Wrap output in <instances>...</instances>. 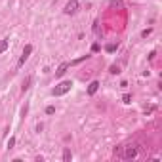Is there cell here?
<instances>
[{"mask_svg": "<svg viewBox=\"0 0 162 162\" xmlns=\"http://www.w3.org/2000/svg\"><path fill=\"white\" fill-rule=\"evenodd\" d=\"M154 55H156V52H154V50H153V52H151V54H149V59H151V61H153V59H154Z\"/></svg>", "mask_w": 162, "mask_h": 162, "instance_id": "obj_20", "label": "cell"}, {"mask_svg": "<svg viewBox=\"0 0 162 162\" xmlns=\"http://www.w3.org/2000/svg\"><path fill=\"white\" fill-rule=\"evenodd\" d=\"M8 46H10V40H8V38L0 40V54H4V52L8 50Z\"/></svg>", "mask_w": 162, "mask_h": 162, "instance_id": "obj_10", "label": "cell"}, {"mask_svg": "<svg viewBox=\"0 0 162 162\" xmlns=\"http://www.w3.org/2000/svg\"><path fill=\"white\" fill-rule=\"evenodd\" d=\"M63 160H65V162H71V160H73V153H71V149H69V147L63 149Z\"/></svg>", "mask_w": 162, "mask_h": 162, "instance_id": "obj_7", "label": "cell"}, {"mask_svg": "<svg viewBox=\"0 0 162 162\" xmlns=\"http://www.w3.org/2000/svg\"><path fill=\"white\" fill-rule=\"evenodd\" d=\"M154 109H156V107H154V105H151V107H147V109H145V114H151V112H153V111H154Z\"/></svg>", "mask_w": 162, "mask_h": 162, "instance_id": "obj_18", "label": "cell"}, {"mask_svg": "<svg viewBox=\"0 0 162 162\" xmlns=\"http://www.w3.org/2000/svg\"><path fill=\"white\" fill-rule=\"evenodd\" d=\"M31 82H33V78H31V76H27L25 80H23V86H21V91H23V94H25V91L31 88Z\"/></svg>", "mask_w": 162, "mask_h": 162, "instance_id": "obj_8", "label": "cell"}, {"mask_svg": "<svg viewBox=\"0 0 162 162\" xmlns=\"http://www.w3.org/2000/svg\"><path fill=\"white\" fill-rule=\"evenodd\" d=\"M76 12H78V0H69V4L65 6L63 13L65 15H75Z\"/></svg>", "mask_w": 162, "mask_h": 162, "instance_id": "obj_4", "label": "cell"}, {"mask_svg": "<svg viewBox=\"0 0 162 162\" xmlns=\"http://www.w3.org/2000/svg\"><path fill=\"white\" fill-rule=\"evenodd\" d=\"M69 67H71V63H67V61H65V63H61V65L55 69V76H57V78H59V76H63V75L67 73V69H69Z\"/></svg>", "mask_w": 162, "mask_h": 162, "instance_id": "obj_5", "label": "cell"}, {"mask_svg": "<svg viewBox=\"0 0 162 162\" xmlns=\"http://www.w3.org/2000/svg\"><path fill=\"white\" fill-rule=\"evenodd\" d=\"M97 90H99V82H97V80H91L90 86H88V96H94Z\"/></svg>", "mask_w": 162, "mask_h": 162, "instance_id": "obj_6", "label": "cell"}, {"mask_svg": "<svg viewBox=\"0 0 162 162\" xmlns=\"http://www.w3.org/2000/svg\"><path fill=\"white\" fill-rule=\"evenodd\" d=\"M151 33H153V29H145V31H141V38H147Z\"/></svg>", "mask_w": 162, "mask_h": 162, "instance_id": "obj_16", "label": "cell"}, {"mask_svg": "<svg viewBox=\"0 0 162 162\" xmlns=\"http://www.w3.org/2000/svg\"><path fill=\"white\" fill-rule=\"evenodd\" d=\"M111 8H122L124 6V2H122V0H111V4H109Z\"/></svg>", "mask_w": 162, "mask_h": 162, "instance_id": "obj_11", "label": "cell"}, {"mask_svg": "<svg viewBox=\"0 0 162 162\" xmlns=\"http://www.w3.org/2000/svg\"><path fill=\"white\" fill-rule=\"evenodd\" d=\"M122 103H132V96L130 94H124L122 96Z\"/></svg>", "mask_w": 162, "mask_h": 162, "instance_id": "obj_13", "label": "cell"}, {"mask_svg": "<svg viewBox=\"0 0 162 162\" xmlns=\"http://www.w3.org/2000/svg\"><path fill=\"white\" fill-rule=\"evenodd\" d=\"M33 54V46L31 44H27L25 48H23V52H21V57H19V61H17V69H21L23 65H25V61L29 59V55Z\"/></svg>", "mask_w": 162, "mask_h": 162, "instance_id": "obj_2", "label": "cell"}, {"mask_svg": "<svg viewBox=\"0 0 162 162\" xmlns=\"http://www.w3.org/2000/svg\"><path fill=\"white\" fill-rule=\"evenodd\" d=\"M71 88H73V82H71V80H63V82H59V84L52 90V96H55V97L65 96L67 91H71Z\"/></svg>", "mask_w": 162, "mask_h": 162, "instance_id": "obj_1", "label": "cell"}, {"mask_svg": "<svg viewBox=\"0 0 162 162\" xmlns=\"http://www.w3.org/2000/svg\"><path fill=\"white\" fill-rule=\"evenodd\" d=\"M13 145H15V137H10V139H8V151L13 149Z\"/></svg>", "mask_w": 162, "mask_h": 162, "instance_id": "obj_15", "label": "cell"}, {"mask_svg": "<svg viewBox=\"0 0 162 162\" xmlns=\"http://www.w3.org/2000/svg\"><path fill=\"white\" fill-rule=\"evenodd\" d=\"M94 33H96L97 36H101V31H99V23H97V21L94 23Z\"/></svg>", "mask_w": 162, "mask_h": 162, "instance_id": "obj_14", "label": "cell"}, {"mask_svg": "<svg viewBox=\"0 0 162 162\" xmlns=\"http://www.w3.org/2000/svg\"><path fill=\"white\" fill-rule=\"evenodd\" d=\"M117 50H118V42H117V44H107V46H105V52H107V54H112V52H117Z\"/></svg>", "mask_w": 162, "mask_h": 162, "instance_id": "obj_9", "label": "cell"}, {"mask_svg": "<svg viewBox=\"0 0 162 162\" xmlns=\"http://www.w3.org/2000/svg\"><path fill=\"white\" fill-rule=\"evenodd\" d=\"M135 156H137V145H126L124 153H122V158L130 160V158H135Z\"/></svg>", "mask_w": 162, "mask_h": 162, "instance_id": "obj_3", "label": "cell"}, {"mask_svg": "<svg viewBox=\"0 0 162 162\" xmlns=\"http://www.w3.org/2000/svg\"><path fill=\"white\" fill-rule=\"evenodd\" d=\"M91 52H99V44H94V46H91Z\"/></svg>", "mask_w": 162, "mask_h": 162, "instance_id": "obj_19", "label": "cell"}, {"mask_svg": "<svg viewBox=\"0 0 162 162\" xmlns=\"http://www.w3.org/2000/svg\"><path fill=\"white\" fill-rule=\"evenodd\" d=\"M109 73H111V75H118V73H120V67H118V65H111Z\"/></svg>", "mask_w": 162, "mask_h": 162, "instance_id": "obj_12", "label": "cell"}, {"mask_svg": "<svg viewBox=\"0 0 162 162\" xmlns=\"http://www.w3.org/2000/svg\"><path fill=\"white\" fill-rule=\"evenodd\" d=\"M54 112H55V107H52V105L46 107V114H54Z\"/></svg>", "mask_w": 162, "mask_h": 162, "instance_id": "obj_17", "label": "cell"}]
</instances>
